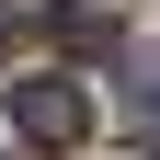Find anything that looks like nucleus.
I'll return each instance as SVG.
<instances>
[{
	"instance_id": "1",
	"label": "nucleus",
	"mask_w": 160,
	"mask_h": 160,
	"mask_svg": "<svg viewBox=\"0 0 160 160\" xmlns=\"http://www.w3.org/2000/svg\"><path fill=\"white\" fill-rule=\"evenodd\" d=\"M12 126H23V149H80L92 137V103H80V80H57V69H34V80H12Z\"/></svg>"
},
{
	"instance_id": "2",
	"label": "nucleus",
	"mask_w": 160,
	"mask_h": 160,
	"mask_svg": "<svg viewBox=\"0 0 160 160\" xmlns=\"http://www.w3.org/2000/svg\"><path fill=\"white\" fill-rule=\"evenodd\" d=\"M46 34H57L69 57H114V12H103V0H57V12H46Z\"/></svg>"
},
{
	"instance_id": "3",
	"label": "nucleus",
	"mask_w": 160,
	"mask_h": 160,
	"mask_svg": "<svg viewBox=\"0 0 160 160\" xmlns=\"http://www.w3.org/2000/svg\"><path fill=\"white\" fill-rule=\"evenodd\" d=\"M114 114H126V137H160V46L126 57V92H114Z\"/></svg>"
},
{
	"instance_id": "4",
	"label": "nucleus",
	"mask_w": 160,
	"mask_h": 160,
	"mask_svg": "<svg viewBox=\"0 0 160 160\" xmlns=\"http://www.w3.org/2000/svg\"><path fill=\"white\" fill-rule=\"evenodd\" d=\"M12 34H23V12H12V0H0V57H12Z\"/></svg>"
}]
</instances>
